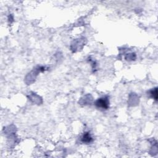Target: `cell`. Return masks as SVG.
<instances>
[{"mask_svg": "<svg viewBox=\"0 0 158 158\" xmlns=\"http://www.w3.org/2000/svg\"><path fill=\"white\" fill-rule=\"evenodd\" d=\"M81 142L83 143L89 144L93 142V137L89 132L84 133L81 137Z\"/></svg>", "mask_w": 158, "mask_h": 158, "instance_id": "cell-2", "label": "cell"}, {"mask_svg": "<svg viewBox=\"0 0 158 158\" xmlns=\"http://www.w3.org/2000/svg\"><path fill=\"white\" fill-rule=\"evenodd\" d=\"M151 92V95L152 96V97H153L155 100H157V88H155L153 90H151L150 92Z\"/></svg>", "mask_w": 158, "mask_h": 158, "instance_id": "cell-3", "label": "cell"}, {"mask_svg": "<svg viewBox=\"0 0 158 158\" xmlns=\"http://www.w3.org/2000/svg\"><path fill=\"white\" fill-rule=\"evenodd\" d=\"M95 105L98 108L103 110L108 109L109 107V100L108 97H104L99 98L97 101H96Z\"/></svg>", "mask_w": 158, "mask_h": 158, "instance_id": "cell-1", "label": "cell"}]
</instances>
